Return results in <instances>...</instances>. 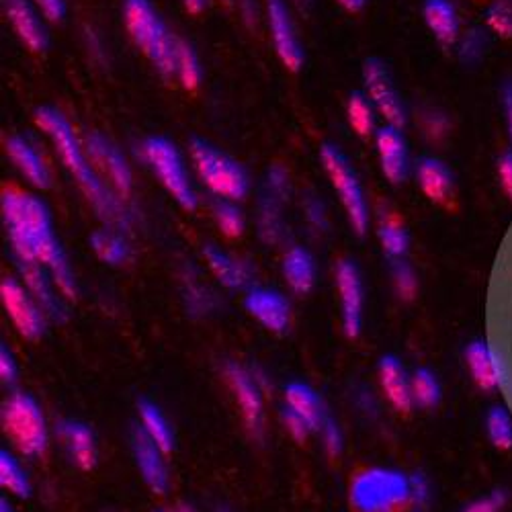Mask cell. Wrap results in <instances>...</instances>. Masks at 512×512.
Listing matches in <instances>:
<instances>
[{"instance_id": "1", "label": "cell", "mask_w": 512, "mask_h": 512, "mask_svg": "<svg viewBox=\"0 0 512 512\" xmlns=\"http://www.w3.org/2000/svg\"><path fill=\"white\" fill-rule=\"evenodd\" d=\"M0 211L9 234L15 261L39 263L48 269L66 300H74L78 287L68 256L56 238L52 213L46 201L9 187L0 197Z\"/></svg>"}, {"instance_id": "2", "label": "cell", "mask_w": 512, "mask_h": 512, "mask_svg": "<svg viewBox=\"0 0 512 512\" xmlns=\"http://www.w3.org/2000/svg\"><path fill=\"white\" fill-rule=\"evenodd\" d=\"M35 123L52 140L56 152L60 154V160L68 168V173L76 179L82 193L87 195L89 203L99 213V218L123 232L130 228V211L125 209L111 185H105L99 170L95 168V164H91L93 160L87 152V146L80 144L70 121L62 115V111L54 107H39L35 111Z\"/></svg>"}, {"instance_id": "3", "label": "cell", "mask_w": 512, "mask_h": 512, "mask_svg": "<svg viewBox=\"0 0 512 512\" xmlns=\"http://www.w3.org/2000/svg\"><path fill=\"white\" fill-rule=\"evenodd\" d=\"M123 21L134 44L154 64V68L166 78L175 76L179 37L168 31L150 0H125Z\"/></svg>"}, {"instance_id": "4", "label": "cell", "mask_w": 512, "mask_h": 512, "mask_svg": "<svg viewBox=\"0 0 512 512\" xmlns=\"http://www.w3.org/2000/svg\"><path fill=\"white\" fill-rule=\"evenodd\" d=\"M355 512H404L410 508V476L392 467H367L349 484Z\"/></svg>"}, {"instance_id": "5", "label": "cell", "mask_w": 512, "mask_h": 512, "mask_svg": "<svg viewBox=\"0 0 512 512\" xmlns=\"http://www.w3.org/2000/svg\"><path fill=\"white\" fill-rule=\"evenodd\" d=\"M191 160L197 170L199 181L220 199L242 201L250 191V177L246 168L201 138L191 140Z\"/></svg>"}, {"instance_id": "6", "label": "cell", "mask_w": 512, "mask_h": 512, "mask_svg": "<svg viewBox=\"0 0 512 512\" xmlns=\"http://www.w3.org/2000/svg\"><path fill=\"white\" fill-rule=\"evenodd\" d=\"M0 418H3L5 435L23 457L46 453L50 445V426L44 410L31 394L13 392L5 400Z\"/></svg>"}, {"instance_id": "7", "label": "cell", "mask_w": 512, "mask_h": 512, "mask_svg": "<svg viewBox=\"0 0 512 512\" xmlns=\"http://www.w3.org/2000/svg\"><path fill=\"white\" fill-rule=\"evenodd\" d=\"M142 160L152 170L160 185L170 193L183 209L193 211L197 207V193L191 183L185 158L181 150L162 136H150L142 142Z\"/></svg>"}, {"instance_id": "8", "label": "cell", "mask_w": 512, "mask_h": 512, "mask_svg": "<svg viewBox=\"0 0 512 512\" xmlns=\"http://www.w3.org/2000/svg\"><path fill=\"white\" fill-rule=\"evenodd\" d=\"M320 160L332 189L340 199V205L347 213L349 224L357 234H365L369 228V203L351 160L343 154V150L332 144L322 146Z\"/></svg>"}, {"instance_id": "9", "label": "cell", "mask_w": 512, "mask_h": 512, "mask_svg": "<svg viewBox=\"0 0 512 512\" xmlns=\"http://www.w3.org/2000/svg\"><path fill=\"white\" fill-rule=\"evenodd\" d=\"M0 302H3L9 320L23 338L37 340L46 332V324L50 318L21 279H3V283H0Z\"/></svg>"}, {"instance_id": "10", "label": "cell", "mask_w": 512, "mask_h": 512, "mask_svg": "<svg viewBox=\"0 0 512 512\" xmlns=\"http://www.w3.org/2000/svg\"><path fill=\"white\" fill-rule=\"evenodd\" d=\"M224 377L240 408L246 429L252 433V437L261 439L265 433V388L256 381L252 369H246L234 361H228L224 365Z\"/></svg>"}, {"instance_id": "11", "label": "cell", "mask_w": 512, "mask_h": 512, "mask_svg": "<svg viewBox=\"0 0 512 512\" xmlns=\"http://www.w3.org/2000/svg\"><path fill=\"white\" fill-rule=\"evenodd\" d=\"M363 82L365 95L371 99L377 113L386 119L390 125L404 127L406 125V107L396 89V82L388 70V66L377 58H369L363 64Z\"/></svg>"}, {"instance_id": "12", "label": "cell", "mask_w": 512, "mask_h": 512, "mask_svg": "<svg viewBox=\"0 0 512 512\" xmlns=\"http://www.w3.org/2000/svg\"><path fill=\"white\" fill-rule=\"evenodd\" d=\"M84 146H87V152L95 164V168L103 177L109 179L111 189L119 197H127L132 193L134 187V173L132 166L123 156V152L103 134H89L87 140H84Z\"/></svg>"}, {"instance_id": "13", "label": "cell", "mask_w": 512, "mask_h": 512, "mask_svg": "<svg viewBox=\"0 0 512 512\" xmlns=\"http://www.w3.org/2000/svg\"><path fill=\"white\" fill-rule=\"evenodd\" d=\"M334 281L340 300V314H343V328L347 336H359L363 328V308H365V291L363 279L353 261H340L334 269Z\"/></svg>"}, {"instance_id": "14", "label": "cell", "mask_w": 512, "mask_h": 512, "mask_svg": "<svg viewBox=\"0 0 512 512\" xmlns=\"http://www.w3.org/2000/svg\"><path fill=\"white\" fill-rule=\"evenodd\" d=\"M267 21L273 37V46L281 64L287 70L297 72L302 68L306 56L285 0H267Z\"/></svg>"}, {"instance_id": "15", "label": "cell", "mask_w": 512, "mask_h": 512, "mask_svg": "<svg viewBox=\"0 0 512 512\" xmlns=\"http://www.w3.org/2000/svg\"><path fill=\"white\" fill-rule=\"evenodd\" d=\"M246 312L273 334L287 332L291 324V304L273 287H250L244 297Z\"/></svg>"}, {"instance_id": "16", "label": "cell", "mask_w": 512, "mask_h": 512, "mask_svg": "<svg viewBox=\"0 0 512 512\" xmlns=\"http://www.w3.org/2000/svg\"><path fill=\"white\" fill-rule=\"evenodd\" d=\"M17 269H19V279L31 291L37 304L44 308L46 316L54 322H66L68 318V310L64 304L66 297L54 283L48 269L39 263H27V261H17Z\"/></svg>"}, {"instance_id": "17", "label": "cell", "mask_w": 512, "mask_h": 512, "mask_svg": "<svg viewBox=\"0 0 512 512\" xmlns=\"http://www.w3.org/2000/svg\"><path fill=\"white\" fill-rule=\"evenodd\" d=\"M375 148L383 177L394 185L404 183L410 170V154L406 138L402 136V127L390 123L379 127L375 132Z\"/></svg>"}, {"instance_id": "18", "label": "cell", "mask_w": 512, "mask_h": 512, "mask_svg": "<svg viewBox=\"0 0 512 512\" xmlns=\"http://www.w3.org/2000/svg\"><path fill=\"white\" fill-rule=\"evenodd\" d=\"M56 437L66 457L70 459V463L82 469V472H89V469L97 465L99 447H97V437L89 424L74 418L60 420L56 424Z\"/></svg>"}, {"instance_id": "19", "label": "cell", "mask_w": 512, "mask_h": 512, "mask_svg": "<svg viewBox=\"0 0 512 512\" xmlns=\"http://www.w3.org/2000/svg\"><path fill=\"white\" fill-rule=\"evenodd\" d=\"M465 363L474 381L482 390L494 392L506 386L508 381L506 361L502 359V353L492 349L486 340L478 338L465 347Z\"/></svg>"}, {"instance_id": "20", "label": "cell", "mask_w": 512, "mask_h": 512, "mask_svg": "<svg viewBox=\"0 0 512 512\" xmlns=\"http://www.w3.org/2000/svg\"><path fill=\"white\" fill-rule=\"evenodd\" d=\"M9 23L17 37L31 52H46L50 46V35L39 9L31 0H3Z\"/></svg>"}, {"instance_id": "21", "label": "cell", "mask_w": 512, "mask_h": 512, "mask_svg": "<svg viewBox=\"0 0 512 512\" xmlns=\"http://www.w3.org/2000/svg\"><path fill=\"white\" fill-rule=\"evenodd\" d=\"M132 451L136 467L146 486L154 494H166L170 486V476L164 461V451L140 429V426H136L132 433Z\"/></svg>"}, {"instance_id": "22", "label": "cell", "mask_w": 512, "mask_h": 512, "mask_svg": "<svg viewBox=\"0 0 512 512\" xmlns=\"http://www.w3.org/2000/svg\"><path fill=\"white\" fill-rule=\"evenodd\" d=\"M377 379L381 392L386 394L388 402L398 410L408 414L414 406L412 400V375L404 369L402 361L394 355H386L377 365Z\"/></svg>"}, {"instance_id": "23", "label": "cell", "mask_w": 512, "mask_h": 512, "mask_svg": "<svg viewBox=\"0 0 512 512\" xmlns=\"http://www.w3.org/2000/svg\"><path fill=\"white\" fill-rule=\"evenodd\" d=\"M7 154L29 185L35 189H48L52 185V173L44 156L37 152V148L27 138L11 136L7 140Z\"/></svg>"}, {"instance_id": "24", "label": "cell", "mask_w": 512, "mask_h": 512, "mask_svg": "<svg viewBox=\"0 0 512 512\" xmlns=\"http://www.w3.org/2000/svg\"><path fill=\"white\" fill-rule=\"evenodd\" d=\"M205 263L211 271V275L216 277L224 287L228 289H244L252 283L254 271L248 261L238 259L234 254H228L226 250L207 244L203 248Z\"/></svg>"}, {"instance_id": "25", "label": "cell", "mask_w": 512, "mask_h": 512, "mask_svg": "<svg viewBox=\"0 0 512 512\" xmlns=\"http://www.w3.org/2000/svg\"><path fill=\"white\" fill-rule=\"evenodd\" d=\"M416 179L422 193L433 203L449 205V201L453 199V189H455L453 175L443 160L433 156L420 158L416 168Z\"/></svg>"}, {"instance_id": "26", "label": "cell", "mask_w": 512, "mask_h": 512, "mask_svg": "<svg viewBox=\"0 0 512 512\" xmlns=\"http://www.w3.org/2000/svg\"><path fill=\"white\" fill-rule=\"evenodd\" d=\"M281 273L289 289L295 293H308L316 285V261L308 248L291 246L281 263Z\"/></svg>"}, {"instance_id": "27", "label": "cell", "mask_w": 512, "mask_h": 512, "mask_svg": "<svg viewBox=\"0 0 512 512\" xmlns=\"http://www.w3.org/2000/svg\"><path fill=\"white\" fill-rule=\"evenodd\" d=\"M285 406L300 414L302 418H306L314 431H320V426L328 418L326 406L320 394L312 386H308V383H302V381L287 383Z\"/></svg>"}, {"instance_id": "28", "label": "cell", "mask_w": 512, "mask_h": 512, "mask_svg": "<svg viewBox=\"0 0 512 512\" xmlns=\"http://www.w3.org/2000/svg\"><path fill=\"white\" fill-rule=\"evenodd\" d=\"M424 21L431 33L443 46H451L459 37V17L451 0H426L424 3Z\"/></svg>"}, {"instance_id": "29", "label": "cell", "mask_w": 512, "mask_h": 512, "mask_svg": "<svg viewBox=\"0 0 512 512\" xmlns=\"http://www.w3.org/2000/svg\"><path fill=\"white\" fill-rule=\"evenodd\" d=\"M91 248L105 265L119 267L130 261L132 256V244L125 238L123 230L107 226L99 228L91 234Z\"/></svg>"}, {"instance_id": "30", "label": "cell", "mask_w": 512, "mask_h": 512, "mask_svg": "<svg viewBox=\"0 0 512 512\" xmlns=\"http://www.w3.org/2000/svg\"><path fill=\"white\" fill-rule=\"evenodd\" d=\"M138 414H140V429L164 451L168 453L170 449L175 447V433L173 426L166 420V416L162 414V410L150 402V400H142L138 404Z\"/></svg>"}, {"instance_id": "31", "label": "cell", "mask_w": 512, "mask_h": 512, "mask_svg": "<svg viewBox=\"0 0 512 512\" xmlns=\"http://www.w3.org/2000/svg\"><path fill=\"white\" fill-rule=\"evenodd\" d=\"M377 238L383 252H386L392 261L404 259L410 246V234L396 213H381L377 224Z\"/></svg>"}, {"instance_id": "32", "label": "cell", "mask_w": 512, "mask_h": 512, "mask_svg": "<svg viewBox=\"0 0 512 512\" xmlns=\"http://www.w3.org/2000/svg\"><path fill=\"white\" fill-rule=\"evenodd\" d=\"M283 203H285L283 199H279L267 191H263V195H261L259 220H256V224H259L261 240L267 244H279L283 240V234H285L283 213H281Z\"/></svg>"}, {"instance_id": "33", "label": "cell", "mask_w": 512, "mask_h": 512, "mask_svg": "<svg viewBox=\"0 0 512 512\" xmlns=\"http://www.w3.org/2000/svg\"><path fill=\"white\" fill-rule=\"evenodd\" d=\"M0 486L17 498L31 494V480L21 461L11 451H0Z\"/></svg>"}, {"instance_id": "34", "label": "cell", "mask_w": 512, "mask_h": 512, "mask_svg": "<svg viewBox=\"0 0 512 512\" xmlns=\"http://www.w3.org/2000/svg\"><path fill=\"white\" fill-rule=\"evenodd\" d=\"M183 300L191 316H207L216 308V295L207 289L193 273L183 277Z\"/></svg>"}, {"instance_id": "35", "label": "cell", "mask_w": 512, "mask_h": 512, "mask_svg": "<svg viewBox=\"0 0 512 512\" xmlns=\"http://www.w3.org/2000/svg\"><path fill=\"white\" fill-rule=\"evenodd\" d=\"M441 396H443L441 383H439L437 375L431 369L420 367L412 373V400H414V406L435 408V406H439Z\"/></svg>"}, {"instance_id": "36", "label": "cell", "mask_w": 512, "mask_h": 512, "mask_svg": "<svg viewBox=\"0 0 512 512\" xmlns=\"http://www.w3.org/2000/svg\"><path fill=\"white\" fill-rule=\"evenodd\" d=\"M375 113H377V109L373 107V103L367 95L353 93L349 97L347 119L357 136L367 138V136L375 134Z\"/></svg>"}, {"instance_id": "37", "label": "cell", "mask_w": 512, "mask_h": 512, "mask_svg": "<svg viewBox=\"0 0 512 512\" xmlns=\"http://www.w3.org/2000/svg\"><path fill=\"white\" fill-rule=\"evenodd\" d=\"M211 216L216 220L218 228L222 230L224 236L228 238H238L242 236L244 228H246V220L244 213L238 207V201H230V199H216L211 205Z\"/></svg>"}, {"instance_id": "38", "label": "cell", "mask_w": 512, "mask_h": 512, "mask_svg": "<svg viewBox=\"0 0 512 512\" xmlns=\"http://www.w3.org/2000/svg\"><path fill=\"white\" fill-rule=\"evenodd\" d=\"M175 76L189 91L197 89L201 78H203V68L199 62V56L185 39H179V46H177V74Z\"/></svg>"}, {"instance_id": "39", "label": "cell", "mask_w": 512, "mask_h": 512, "mask_svg": "<svg viewBox=\"0 0 512 512\" xmlns=\"http://www.w3.org/2000/svg\"><path fill=\"white\" fill-rule=\"evenodd\" d=\"M486 431L492 445L500 451L512 449V414L502 406H492L486 414Z\"/></svg>"}, {"instance_id": "40", "label": "cell", "mask_w": 512, "mask_h": 512, "mask_svg": "<svg viewBox=\"0 0 512 512\" xmlns=\"http://www.w3.org/2000/svg\"><path fill=\"white\" fill-rule=\"evenodd\" d=\"M392 283H394V289H396L400 300H404V302L414 300V295L418 291V277L408 261H404V259L392 261Z\"/></svg>"}, {"instance_id": "41", "label": "cell", "mask_w": 512, "mask_h": 512, "mask_svg": "<svg viewBox=\"0 0 512 512\" xmlns=\"http://www.w3.org/2000/svg\"><path fill=\"white\" fill-rule=\"evenodd\" d=\"M488 46V37L486 31L480 27L469 29L463 39H461V46H459V58L463 64H476L482 60L484 52Z\"/></svg>"}, {"instance_id": "42", "label": "cell", "mask_w": 512, "mask_h": 512, "mask_svg": "<svg viewBox=\"0 0 512 512\" xmlns=\"http://www.w3.org/2000/svg\"><path fill=\"white\" fill-rule=\"evenodd\" d=\"M486 23L500 37L512 39V0H496L486 13Z\"/></svg>"}, {"instance_id": "43", "label": "cell", "mask_w": 512, "mask_h": 512, "mask_svg": "<svg viewBox=\"0 0 512 512\" xmlns=\"http://www.w3.org/2000/svg\"><path fill=\"white\" fill-rule=\"evenodd\" d=\"M320 437H322V447L328 457H338L340 453H343V449H345L343 429H340L338 422L332 420L330 416L320 426Z\"/></svg>"}, {"instance_id": "44", "label": "cell", "mask_w": 512, "mask_h": 512, "mask_svg": "<svg viewBox=\"0 0 512 512\" xmlns=\"http://www.w3.org/2000/svg\"><path fill=\"white\" fill-rule=\"evenodd\" d=\"M263 191L287 201L289 199V191H291V185H289V175L287 170L281 166V164H273L269 170H267V177H265V187Z\"/></svg>"}, {"instance_id": "45", "label": "cell", "mask_w": 512, "mask_h": 512, "mask_svg": "<svg viewBox=\"0 0 512 512\" xmlns=\"http://www.w3.org/2000/svg\"><path fill=\"white\" fill-rule=\"evenodd\" d=\"M281 422H283V426H285L287 435H289L291 439H295V441H300V443H304V441L310 437V433L314 431L312 426L308 424L306 418H302L300 414L293 412V410L287 408V406L281 410Z\"/></svg>"}, {"instance_id": "46", "label": "cell", "mask_w": 512, "mask_h": 512, "mask_svg": "<svg viewBox=\"0 0 512 512\" xmlns=\"http://www.w3.org/2000/svg\"><path fill=\"white\" fill-rule=\"evenodd\" d=\"M431 502V482L424 474L410 476V508L424 510Z\"/></svg>"}, {"instance_id": "47", "label": "cell", "mask_w": 512, "mask_h": 512, "mask_svg": "<svg viewBox=\"0 0 512 512\" xmlns=\"http://www.w3.org/2000/svg\"><path fill=\"white\" fill-rule=\"evenodd\" d=\"M304 213H306V220H308L310 228H314L316 232H326L328 230V213H326V207L320 199L310 195L304 201Z\"/></svg>"}, {"instance_id": "48", "label": "cell", "mask_w": 512, "mask_h": 512, "mask_svg": "<svg viewBox=\"0 0 512 512\" xmlns=\"http://www.w3.org/2000/svg\"><path fill=\"white\" fill-rule=\"evenodd\" d=\"M506 500L508 496L504 490H494L488 496H482L472 504H467L463 512H502V508L506 506Z\"/></svg>"}, {"instance_id": "49", "label": "cell", "mask_w": 512, "mask_h": 512, "mask_svg": "<svg viewBox=\"0 0 512 512\" xmlns=\"http://www.w3.org/2000/svg\"><path fill=\"white\" fill-rule=\"evenodd\" d=\"M17 375H19V367H17L15 355L9 351L7 345H3L0 347V379H3V383H7V386H13L17 381Z\"/></svg>"}, {"instance_id": "50", "label": "cell", "mask_w": 512, "mask_h": 512, "mask_svg": "<svg viewBox=\"0 0 512 512\" xmlns=\"http://www.w3.org/2000/svg\"><path fill=\"white\" fill-rule=\"evenodd\" d=\"M39 13L48 21H62L66 17V0H33Z\"/></svg>"}, {"instance_id": "51", "label": "cell", "mask_w": 512, "mask_h": 512, "mask_svg": "<svg viewBox=\"0 0 512 512\" xmlns=\"http://www.w3.org/2000/svg\"><path fill=\"white\" fill-rule=\"evenodd\" d=\"M424 132L426 136H431L433 140H439L447 134V117L441 113H426L424 115Z\"/></svg>"}, {"instance_id": "52", "label": "cell", "mask_w": 512, "mask_h": 512, "mask_svg": "<svg viewBox=\"0 0 512 512\" xmlns=\"http://www.w3.org/2000/svg\"><path fill=\"white\" fill-rule=\"evenodd\" d=\"M498 177L504 193L512 201V152H504L498 158Z\"/></svg>"}, {"instance_id": "53", "label": "cell", "mask_w": 512, "mask_h": 512, "mask_svg": "<svg viewBox=\"0 0 512 512\" xmlns=\"http://www.w3.org/2000/svg\"><path fill=\"white\" fill-rule=\"evenodd\" d=\"M502 103L506 111V125H508V136L512 142V80H508L502 87Z\"/></svg>"}, {"instance_id": "54", "label": "cell", "mask_w": 512, "mask_h": 512, "mask_svg": "<svg viewBox=\"0 0 512 512\" xmlns=\"http://www.w3.org/2000/svg\"><path fill=\"white\" fill-rule=\"evenodd\" d=\"M357 406H359V410L361 412H365V414H375L377 412V404H375V398H373V394L369 392V390H365V388H361L359 390V394H357Z\"/></svg>"}, {"instance_id": "55", "label": "cell", "mask_w": 512, "mask_h": 512, "mask_svg": "<svg viewBox=\"0 0 512 512\" xmlns=\"http://www.w3.org/2000/svg\"><path fill=\"white\" fill-rule=\"evenodd\" d=\"M183 3V7L189 11V13H193V15H199L201 11H205V7H207V0H181Z\"/></svg>"}, {"instance_id": "56", "label": "cell", "mask_w": 512, "mask_h": 512, "mask_svg": "<svg viewBox=\"0 0 512 512\" xmlns=\"http://www.w3.org/2000/svg\"><path fill=\"white\" fill-rule=\"evenodd\" d=\"M336 3L343 7V9H347V11H361L363 7H365V3L367 0H336Z\"/></svg>"}, {"instance_id": "57", "label": "cell", "mask_w": 512, "mask_h": 512, "mask_svg": "<svg viewBox=\"0 0 512 512\" xmlns=\"http://www.w3.org/2000/svg\"><path fill=\"white\" fill-rule=\"evenodd\" d=\"M168 512H197L193 506H189V504H183V502H179L173 510H168Z\"/></svg>"}, {"instance_id": "58", "label": "cell", "mask_w": 512, "mask_h": 512, "mask_svg": "<svg viewBox=\"0 0 512 512\" xmlns=\"http://www.w3.org/2000/svg\"><path fill=\"white\" fill-rule=\"evenodd\" d=\"M0 512H15V508H13V504L7 500V498H3L0 500Z\"/></svg>"}, {"instance_id": "59", "label": "cell", "mask_w": 512, "mask_h": 512, "mask_svg": "<svg viewBox=\"0 0 512 512\" xmlns=\"http://www.w3.org/2000/svg\"><path fill=\"white\" fill-rule=\"evenodd\" d=\"M293 3L300 7V9H308V7L314 5V0H293Z\"/></svg>"}, {"instance_id": "60", "label": "cell", "mask_w": 512, "mask_h": 512, "mask_svg": "<svg viewBox=\"0 0 512 512\" xmlns=\"http://www.w3.org/2000/svg\"><path fill=\"white\" fill-rule=\"evenodd\" d=\"M218 512H230V510H226V508H218Z\"/></svg>"}, {"instance_id": "61", "label": "cell", "mask_w": 512, "mask_h": 512, "mask_svg": "<svg viewBox=\"0 0 512 512\" xmlns=\"http://www.w3.org/2000/svg\"><path fill=\"white\" fill-rule=\"evenodd\" d=\"M510 406H512V392H510Z\"/></svg>"}, {"instance_id": "62", "label": "cell", "mask_w": 512, "mask_h": 512, "mask_svg": "<svg viewBox=\"0 0 512 512\" xmlns=\"http://www.w3.org/2000/svg\"><path fill=\"white\" fill-rule=\"evenodd\" d=\"M160 512H164V510H160Z\"/></svg>"}]
</instances>
